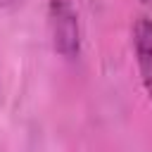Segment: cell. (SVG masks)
<instances>
[{
	"label": "cell",
	"mask_w": 152,
	"mask_h": 152,
	"mask_svg": "<svg viewBox=\"0 0 152 152\" xmlns=\"http://www.w3.org/2000/svg\"><path fill=\"white\" fill-rule=\"evenodd\" d=\"M142 2H145V5H150V7H152V0H142Z\"/></svg>",
	"instance_id": "obj_3"
},
{
	"label": "cell",
	"mask_w": 152,
	"mask_h": 152,
	"mask_svg": "<svg viewBox=\"0 0 152 152\" xmlns=\"http://www.w3.org/2000/svg\"><path fill=\"white\" fill-rule=\"evenodd\" d=\"M133 48H135V59L140 69L142 86L147 95L152 97V19L150 17H138L133 24Z\"/></svg>",
	"instance_id": "obj_2"
},
{
	"label": "cell",
	"mask_w": 152,
	"mask_h": 152,
	"mask_svg": "<svg viewBox=\"0 0 152 152\" xmlns=\"http://www.w3.org/2000/svg\"><path fill=\"white\" fill-rule=\"evenodd\" d=\"M50 24L55 36V48L64 57H74L78 52V19L69 0H52L50 2Z\"/></svg>",
	"instance_id": "obj_1"
}]
</instances>
